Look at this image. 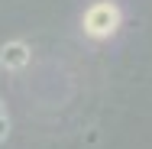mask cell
I'll return each mask as SVG.
<instances>
[{
	"mask_svg": "<svg viewBox=\"0 0 152 149\" xmlns=\"http://www.w3.org/2000/svg\"><path fill=\"white\" fill-rule=\"evenodd\" d=\"M81 23H84V32L91 39H110L113 32L120 29L123 13H120V7L113 0H97V3H91L84 10V20Z\"/></svg>",
	"mask_w": 152,
	"mask_h": 149,
	"instance_id": "obj_1",
	"label": "cell"
},
{
	"mask_svg": "<svg viewBox=\"0 0 152 149\" xmlns=\"http://www.w3.org/2000/svg\"><path fill=\"white\" fill-rule=\"evenodd\" d=\"M32 59L29 46L23 42V39H13V42H3L0 46V65L7 68V71H20V68H26Z\"/></svg>",
	"mask_w": 152,
	"mask_h": 149,
	"instance_id": "obj_2",
	"label": "cell"
},
{
	"mask_svg": "<svg viewBox=\"0 0 152 149\" xmlns=\"http://www.w3.org/2000/svg\"><path fill=\"white\" fill-rule=\"evenodd\" d=\"M7 133H10V120H7V114L0 117V143L7 139Z\"/></svg>",
	"mask_w": 152,
	"mask_h": 149,
	"instance_id": "obj_3",
	"label": "cell"
},
{
	"mask_svg": "<svg viewBox=\"0 0 152 149\" xmlns=\"http://www.w3.org/2000/svg\"><path fill=\"white\" fill-rule=\"evenodd\" d=\"M3 114H7V107H3V101H0V117H3Z\"/></svg>",
	"mask_w": 152,
	"mask_h": 149,
	"instance_id": "obj_4",
	"label": "cell"
}]
</instances>
